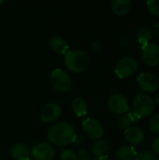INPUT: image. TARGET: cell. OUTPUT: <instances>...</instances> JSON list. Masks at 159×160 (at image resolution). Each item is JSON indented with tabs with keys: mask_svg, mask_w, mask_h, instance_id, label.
<instances>
[{
	"mask_svg": "<svg viewBox=\"0 0 159 160\" xmlns=\"http://www.w3.org/2000/svg\"><path fill=\"white\" fill-rule=\"evenodd\" d=\"M93 153L96 158H107L110 154V145L106 141L97 140L93 144Z\"/></svg>",
	"mask_w": 159,
	"mask_h": 160,
	"instance_id": "obj_15",
	"label": "cell"
},
{
	"mask_svg": "<svg viewBox=\"0 0 159 160\" xmlns=\"http://www.w3.org/2000/svg\"><path fill=\"white\" fill-rule=\"evenodd\" d=\"M50 47L52 51H54L57 53H64L65 54L67 52L69 51L68 50V44L67 43V41L59 36L53 37L51 39Z\"/></svg>",
	"mask_w": 159,
	"mask_h": 160,
	"instance_id": "obj_16",
	"label": "cell"
},
{
	"mask_svg": "<svg viewBox=\"0 0 159 160\" xmlns=\"http://www.w3.org/2000/svg\"><path fill=\"white\" fill-rule=\"evenodd\" d=\"M65 65L71 72L81 73L89 68L90 58L89 55L83 51H68L65 53Z\"/></svg>",
	"mask_w": 159,
	"mask_h": 160,
	"instance_id": "obj_2",
	"label": "cell"
},
{
	"mask_svg": "<svg viewBox=\"0 0 159 160\" xmlns=\"http://www.w3.org/2000/svg\"><path fill=\"white\" fill-rule=\"evenodd\" d=\"M62 114V108L58 103L51 102L45 105L41 111L40 117L46 123H52L59 119Z\"/></svg>",
	"mask_w": 159,
	"mask_h": 160,
	"instance_id": "obj_10",
	"label": "cell"
},
{
	"mask_svg": "<svg viewBox=\"0 0 159 160\" xmlns=\"http://www.w3.org/2000/svg\"><path fill=\"white\" fill-rule=\"evenodd\" d=\"M132 110L133 114L138 120L147 117L155 111V101L153 98L147 94H139L133 99Z\"/></svg>",
	"mask_w": 159,
	"mask_h": 160,
	"instance_id": "obj_3",
	"label": "cell"
},
{
	"mask_svg": "<svg viewBox=\"0 0 159 160\" xmlns=\"http://www.w3.org/2000/svg\"><path fill=\"white\" fill-rule=\"evenodd\" d=\"M155 104H157V106H159V92L156 95V97H155Z\"/></svg>",
	"mask_w": 159,
	"mask_h": 160,
	"instance_id": "obj_29",
	"label": "cell"
},
{
	"mask_svg": "<svg viewBox=\"0 0 159 160\" xmlns=\"http://www.w3.org/2000/svg\"><path fill=\"white\" fill-rule=\"evenodd\" d=\"M93 160H107V158H95Z\"/></svg>",
	"mask_w": 159,
	"mask_h": 160,
	"instance_id": "obj_30",
	"label": "cell"
},
{
	"mask_svg": "<svg viewBox=\"0 0 159 160\" xmlns=\"http://www.w3.org/2000/svg\"><path fill=\"white\" fill-rule=\"evenodd\" d=\"M137 156L136 150L131 146H122L120 147L116 154L115 159L116 160H134Z\"/></svg>",
	"mask_w": 159,
	"mask_h": 160,
	"instance_id": "obj_19",
	"label": "cell"
},
{
	"mask_svg": "<svg viewBox=\"0 0 159 160\" xmlns=\"http://www.w3.org/2000/svg\"><path fill=\"white\" fill-rule=\"evenodd\" d=\"M84 140H85V139H84V137H83L82 135H81V134H76L73 142H76V143H78V144H81V143H82V142H84Z\"/></svg>",
	"mask_w": 159,
	"mask_h": 160,
	"instance_id": "obj_28",
	"label": "cell"
},
{
	"mask_svg": "<svg viewBox=\"0 0 159 160\" xmlns=\"http://www.w3.org/2000/svg\"><path fill=\"white\" fill-rule=\"evenodd\" d=\"M138 121V119L136 118V116L132 113V112H126L123 113L117 120V127L120 129H127L129 128H131V126L136 123Z\"/></svg>",
	"mask_w": 159,
	"mask_h": 160,
	"instance_id": "obj_17",
	"label": "cell"
},
{
	"mask_svg": "<svg viewBox=\"0 0 159 160\" xmlns=\"http://www.w3.org/2000/svg\"><path fill=\"white\" fill-rule=\"evenodd\" d=\"M138 82L140 87L147 93H153L157 91L159 87V81L157 77L150 72L142 73L138 78Z\"/></svg>",
	"mask_w": 159,
	"mask_h": 160,
	"instance_id": "obj_9",
	"label": "cell"
},
{
	"mask_svg": "<svg viewBox=\"0 0 159 160\" xmlns=\"http://www.w3.org/2000/svg\"><path fill=\"white\" fill-rule=\"evenodd\" d=\"M131 1L130 0H112V8L113 12L118 16H126L128 14L131 8Z\"/></svg>",
	"mask_w": 159,
	"mask_h": 160,
	"instance_id": "obj_14",
	"label": "cell"
},
{
	"mask_svg": "<svg viewBox=\"0 0 159 160\" xmlns=\"http://www.w3.org/2000/svg\"><path fill=\"white\" fill-rule=\"evenodd\" d=\"M76 133L73 126L67 122H61L49 129L47 138L52 144L62 146L73 142Z\"/></svg>",
	"mask_w": 159,
	"mask_h": 160,
	"instance_id": "obj_1",
	"label": "cell"
},
{
	"mask_svg": "<svg viewBox=\"0 0 159 160\" xmlns=\"http://www.w3.org/2000/svg\"><path fill=\"white\" fill-rule=\"evenodd\" d=\"M31 155L35 160H52L55 156V150L51 143L41 142L32 148Z\"/></svg>",
	"mask_w": 159,
	"mask_h": 160,
	"instance_id": "obj_7",
	"label": "cell"
},
{
	"mask_svg": "<svg viewBox=\"0 0 159 160\" xmlns=\"http://www.w3.org/2000/svg\"><path fill=\"white\" fill-rule=\"evenodd\" d=\"M142 58L150 66L159 64V46L157 43H149L142 47Z\"/></svg>",
	"mask_w": 159,
	"mask_h": 160,
	"instance_id": "obj_11",
	"label": "cell"
},
{
	"mask_svg": "<svg viewBox=\"0 0 159 160\" xmlns=\"http://www.w3.org/2000/svg\"><path fill=\"white\" fill-rule=\"evenodd\" d=\"M149 128L152 132L159 134V114H156L151 118L149 122Z\"/></svg>",
	"mask_w": 159,
	"mask_h": 160,
	"instance_id": "obj_24",
	"label": "cell"
},
{
	"mask_svg": "<svg viewBox=\"0 0 159 160\" xmlns=\"http://www.w3.org/2000/svg\"><path fill=\"white\" fill-rule=\"evenodd\" d=\"M92 47L97 53H101L103 52V46L100 42H94Z\"/></svg>",
	"mask_w": 159,
	"mask_h": 160,
	"instance_id": "obj_27",
	"label": "cell"
},
{
	"mask_svg": "<svg viewBox=\"0 0 159 160\" xmlns=\"http://www.w3.org/2000/svg\"><path fill=\"white\" fill-rule=\"evenodd\" d=\"M152 147H153V150L155 151V154L159 155V136H157L154 141H153V143H152Z\"/></svg>",
	"mask_w": 159,
	"mask_h": 160,
	"instance_id": "obj_26",
	"label": "cell"
},
{
	"mask_svg": "<svg viewBox=\"0 0 159 160\" xmlns=\"http://www.w3.org/2000/svg\"><path fill=\"white\" fill-rule=\"evenodd\" d=\"M109 109L117 114H123L128 112L129 105L127 99L125 96L121 94H113L110 97L108 100Z\"/></svg>",
	"mask_w": 159,
	"mask_h": 160,
	"instance_id": "obj_8",
	"label": "cell"
},
{
	"mask_svg": "<svg viewBox=\"0 0 159 160\" xmlns=\"http://www.w3.org/2000/svg\"><path fill=\"white\" fill-rule=\"evenodd\" d=\"M60 160H78L77 155L70 149H65L60 154Z\"/></svg>",
	"mask_w": 159,
	"mask_h": 160,
	"instance_id": "obj_23",
	"label": "cell"
},
{
	"mask_svg": "<svg viewBox=\"0 0 159 160\" xmlns=\"http://www.w3.org/2000/svg\"><path fill=\"white\" fill-rule=\"evenodd\" d=\"M135 160H159V158L153 152H142L136 156Z\"/></svg>",
	"mask_w": 159,
	"mask_h": 160,
	"instance_id": "obj_22",
	"label": "cell"
},
{
	"mask_svg": "<svg viewBox=\"0 0 159 160\" xmlns=\"http://www.w3.org/2000/svg\"><path fill=\"white\" fill-rule=\"evenodd\" d=\"M138 70V62L130 56L121 58L115 66V74L121 78L126 79L133 76Z\"/></svg>",
	"mask_w": 159,
	"mask_h": 160,
	"instance_id": "obj_5",
	"label": "cell"
},
{
	"mask_svg": "<svg viewBox=\"0 0 159 160\" xmlns=\"http://www.w3.org/2000/svg\"><path fill=\"white\" fill-rule=\"evenodd\" d=\"M149 12L154 16H159V0H150L147 2Z\"/></svg>",
	"mask_w": 159,
	"mask_h": 160,
	"instance_id": "obj_21",
	"label": "cell"
},
{
	"mask_svg": "<svg viewBox=\"0 0 159 160\" xmlns=\"http://www.w3.org/2000/svg\"><path fill=\"white\" fill-rule=\"evenodd\" d=\"M51 84L57 92L65 93L68 91L72 84L71 77L67 72L61 68H56L51 73Z\"/></svg>",
	"mask_w": 159,
	"mask_h": 160,
	"instance_id": "obj_4",
	"label": "cell"
},
{
	"mask_svg": "<svg viewBox=\"0 0 159 160\" xmlns=\"http://www.w3.org/2000/svg\"><path fill=\"white\" fill-rule=\"evenodd\" d=\"M125 137L129 143L133 145H137V144H141L143 142L144 133L141 128L136 127H131L125 130Z\"/></svg>",
	"mask_w": 159,
	"mask_h": 160,
	"instance_id": "obj_12",
	"label": "cell"
},
{
	"mask_svg": "<svg viewBox=\"0 0 159 160\" xmlns=\"http://www.w3.org/2000/svg\"><path fill=\"white\" fill-rule=\"evenodd\" d=\"M82 128L85 135L93 140H99L104 135V127L97 119L87 118L82 123Z\"/></svg>",
	"mask_w": 159,
	"mask_h": 160,
	"instance_id": "obj_6",
	"label": "cell"
},
{
	"mask_svg": "<svg viewBox=\"0 0 159 160\" xmlns=\"http://www.w3.org/2000/svg\"><path fill=\"white\" fill-rule=\"evenodd\" d=\"M152 38H153V31L148 26L142 27L138 32V40L142 45V47L149 44V41L152 39Z\"/></svg>",
	"mask_w": 159,
	"mask_h": 160,
	"instance_id": "obj_20",
	"label": "cell"
},
{
	"mask_svg": "<svg viewBox=\"0 0 159 160\" xmlns=\"http://www.w3.org/2000/svg\"><path fill=\"white\" fill-rule=\"evenodd\" d=\"M72 110L75 112V114L79 117L84 116L87 113V102L83 98H76L72 100L71 104Z\"/></svg>",
	"mask_w": 159,
	"mask_h": 160,
	"instance_id": "obj_18",
	"label": "cell"
},
{
	"mask_svg": "<svg viewBox=\"0 0 159 160\" xmlns=\"http://www.w3.org/2000/svg\"><path fill=\"white\" fill-rule=\"evenodd\" d=\"M76 155H77L78 160H89V154L86 150L82 149Z\"/></svg>",
	"mask_w": 159,
	"mask_h": 160,
	"instance_id": "obj_25",
	"label": "cell"
},
{
	"mask_svg": "<svg viewBox=\"0 0 159 160\" xmlns=\"http://www.w3.org/2000/svg\"><path fill=\"white\" fill-rule=\"evenodd\" d=\"M2 3H3V1H0V5H1Z\"/></svg>",
	"mask_w": 159,
	"mask_h": 160,
	"instance_id": "obj_31",
	"label": "cell"
},
{
	"mask_svg": "<svg viewBox=\"0 0 159 160\" xmlns=\"http://www.w3.org/2000/svg\"><path fill=\"white\" fill-rule=\"evenodd\" d=\"M11 156L15 160H29L30 150L26 144L17 142L11 148Z\"/></svg>",
	"mask_w": 159,
	"mask_h": 160,
	"instance_id": "obj_13",
	"label": "cell"
}]
</instances>
